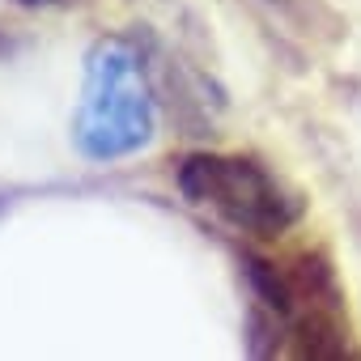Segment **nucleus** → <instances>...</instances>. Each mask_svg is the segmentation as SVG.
Segmentation results:
<instances>
[{"instance_id": "nucleus-1", "label": "nucleus", "mask_w": 361, "mask_h": 361, "mask_svg": "<svg viewBox=\"0 0 361 361\" xmlns=\"http://www.w3.org/2000/svg\"><path fill=\"white\" fill-rule=\"evenodd\" d=\"M157 136V90L136 39L102 35L85 51L73 140L90 161H119Z\"/></svg>"}, {"instance_id": "nucleus-2", "label": "nucleus", "mask_w": 361, "mask_h": 361, "mask_svg": "<svg viewBox=\"0 0 361 361\" xmlns=\"http://www.w3.org/2000/svg\"><path fill=\"white\" fill-rule=\"evenodd\" d=\"M174 188L192 209L255 243H276L306 217V196L251 153L192 149L174 161Z\"/></svg>"}, {"instance_id": "nucleus-3", "label": "nucleus", "mask_w": 361, "mask_h": 361, "mask_svg": "<svg viewBox=\"0 0 361 361\" xmlns=\"http://www.w3.org/2000/svg\"><path fill=\"white\" fill-rule=\"evenodd\" d=\"M289 306H285V353L298 361H344L353 357V331L344 310V285L327 251L310 247L285 259Z\"/></svg>"}, {"instance_id": "nucleus-4", "label": "nucleus", "mask_w": 361, "mask_h": 361, "mask_svg": "<svg viewBox=\"0 0 361 361\" xmlns=\"http://www.w3.org/2000/svg\"><path fill=\"white\" fill-rule=\"evenodd\" d=\"M22 9H64V5H81V0H18Z\"/></svg>"}]
</instances>
